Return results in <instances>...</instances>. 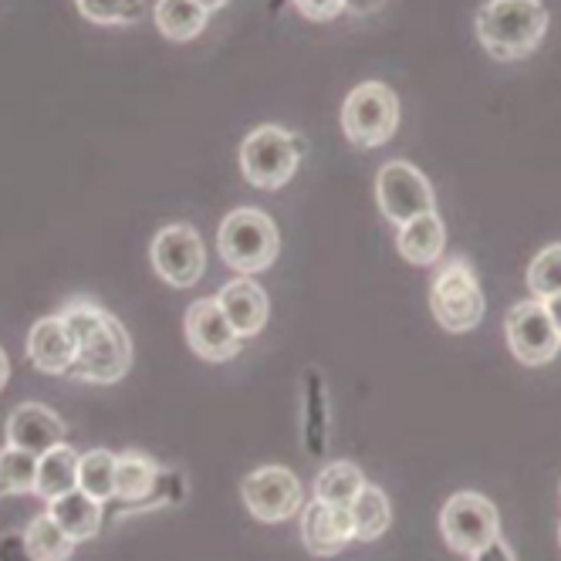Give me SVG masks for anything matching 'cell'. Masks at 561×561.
<instances>
[{"label": "cell", "instance_id": "1", "mask_svg": "<svg viewBox=\"0 0 561 561\" xmlns=\"http://www.w3.org/2000/svg\"><path fill=\"white\" fill-rule=\"evenodd\" d=\"M65 325L75 339V363L68 369L78 382L112 386L133 366V339L115 314H108L92 298H75L61 311Z\"/></svg>", "mask_w": 561, "mask_h": 561}, {"label": "cell", "instance_id": "2", "mask_svg": "<svg viewBox=\"0 0 561 561\" xmlns=\"http://www.w3.org/2000/svg\"><path fill=\"white\" fill-rule=\"evenodd\" d=\"M548 31V11L541 0H488L477 11V37L497 61L528 58Z\"/></svg>", "mask_w": 561, "mask_h": 561}, {"label": "cell", "instance_id": "3", "mask_svg": "<svg viewBox=\"0 0 561 561\" xmlns=\"http://www.w3.org/2000/svg\"><path fill=\"white\" fill-rule=\"evenodd\" d=\"M217 251L230 271H237L240 277H254L277 261L280 233L264 210L240 207L224 217L217 233Z\"/></svg>", "mask_w": 561, "mask_h": 561}, {"label": "cell", "instance_id": "4", "mask_svg": "<svg viewBox=\"0 0 561 561\" xmlns=\"http://www.w3.org/2000/svg\"><path fill=\"white\" fill-rule=\"evenodd\" d=\"M430 308L439 329L450 335H463L480 325V318H484V291H480V280L463 257L444 261V267L433 277Z\"/></svg>", "mask_w": 561, "mask_h": 561}, {"label": "cell", "instance_id": "5", "mask_svg": "<svg viewBox=\"0 0 561 561\" xmlns=\"http://www.w3.org/2000/svg\"><path fill=\"white\" fill-rule=\"evenodd\" d=\"M305 139L280 129V126H257L244 146H240V170L244 180L257 190H280L298 170L305 156Z\"/></svg>", "mask_w": 561, "mask_h": 561}, {"label": "cell", "instance_id": "6", "mask_svg": "<svg viewBox=\"0 0 561 561\" xmlns=\"http://www.w3.org/2000/svg\"><path fill=\"white\" fill-rule=\"evenodd\" d=\"M399 129V99L382 82L355 85L342 105V133L358 149H376Z\"/></svg>", "mask_w": 561, "mask_h": 561}, {"label": "cell", "instance_id": "7", "mask_svg": "<svg viewBox=\"0 0 561 561\" xmlns=\"http://www.w3.org/2000/svg\"><path fill=\"white\" fill-rule=\"evenodd\" d=\"M439 531H444L450 551L473 558L501 538V514L484 494L460 491L439 511Z\"/></svg>", "mask_w": 561, "mask_h": 561}, {"label": "cell", "instance_id": "8", "mask_svg": "<svg viewBox=\"0 0 561 561\" xmlns=\"http://www.w3.org/2000/svg\"><path fill=\"white\" fill-rule=\"evenodd\" d=\"M149 261H152V271L173 288L196 285L207 271L204 240H199L196 227L190 224H170L159 230L149 244Z\"/></svg>", "mask_w": 561, "mask_h": 561}, {"label": "cell", "instance_id": "9", "mask_svg": "<svg viewBox=\"0 0 561 561\" xmlns=\"http://www.w3.org/2000/svg\"><path fill=\"white\" fill-rule=\"evenodd\" d=\"M376 199H379V210L389 224L403 227L420 214L436 210V199H433V186L430 180L413 167L407 159H392L379 170L376 180Z\"/></svg>", "mask_w": 561, "mask_h": 561}, {"label": "cell", "instance_id": "10", "mask_svg": "<svg viewBox=\"0 0 561 561\" xmlns=\"http://www.w3.org/2000/svg\"><path fill=\"white\" fill-rule=\"evenodd\" d=\"M240 497H244L248 511L261 520V525H280L301 511L305 491L295 470L288 467H257L254 473L244 477L240 484Z\"/></svg>", "mask_w": 561, "mask_h": 561}, {"label": "cell", "instance_id": "11", "mask_svg": "<svg viewBox=\"0 0 561 561\" xmlns=\"http://www.w3.org/2000/svg\"><path fill=\"white\" fill-rule=\"evenodd\" d=\"M504 335L507 345L514 352L517 363L525 366H545L558 355L561 348V335L551 322V314L545 308V301H517L507 318H504Z\"/></svg>", "mask_w": 561, "mask_h": 561}, {"label": "cell", "instance_id": "12", "mask_svg": "<svg viewBox=\"0 0 561 561\" xmlns=\"http://www.w3.org/2000/svg\"><path fill=\"white\" fill-rule=\"evenodd\" d=\"M186 342L190 348L204 358V363H227V358H233L240 352V345H244V339H240L227 314L220 311L217 298H199L190 305L186 311Z\"/></svg>", "mask_w": 561, "mask_h": 561}, {"label": "cell", "instance_id": "13", "mask_svg": "<svg viewBox=\"0 0 561 561\" xmlns=\"http://www.w3.org/2000/svg\"><path fill=\"white\" fill-rule=\"evenodd\" d=\"M301 541L318 558H332L345 551L355 541V525H352L348 507H335V504L311 497L301 507Z\"/></svg>", "mask_w": 561, "mask_h": 561}, {"label": "cell", "instance_id": "14", "mask_svg": "<svg viewBox=\"0 0 561 561\" xmlns=\"http://www.w3.org/2000/svg\"><path fill=\"white\" fill-rule=\"evenodd\" d=\"M8 444L34 457H45L48 450L68 444V423L51 407L21 403L8 420Z\"/></svg>", "mask_w": 561, "mask_h": 561}, {"label": "cell", "instance_id": "15", "mask_svg": "<svg viewBox=\"0 0 561 561\" xmlns=\"http://www.w3.org/2000/svg\"><path fill=\"white\" fill-rule=\"evenodd\" d=\"M217 305L240 339H254L267 325V295L251 277L227 280V285L217 291Z\"/></svg>", "mask_w": 561, "mask_h": 561}, {"label": "cell", "instance_id": "16", "mask_svg": "<svg viewBox=\"0 0 561 561\" xmlns=\"http://www.w3.org/2000/svg\"><path fill=\"white\" fill-rule=\"evenodd\" d=\"M27 358L34 363L37 373L68 376V369L75 363V339H71L61 314H48L42 322H34V329L27 335Z\"/></svg>", "mask_w": 561, "mask_h": 561}, {"label": "cell", "instance_id": "17", "mask_svg": "<svg viewBox=\"0 0 561 561\" xmlns=\"http://www.w3.org/2000/svg\"><path fill=\"white\" fill-rule=\"evenodd\" d=\"M396 248L410 264H420V267L436 264L439 257H444V248H447V227H444V220H439L436 210L420 214L410 224L399 227Z\"/></svg>", "mask_w": 561, "mask_h": 561}, {"label": "cell", "instance_id": "18", "mask_svg": "<svg viewBox=\"0 0 561 561\" xmlns=\"http://www.w3.org/2000/svg\"><path fill=\"white\" fill-rule=\"evenodd\" d=\"M102 507L99 501H92L85 491H68L65 497L48 501V514L55 517V525L71 538V541H89L99 535L102 528Z\"/></svg>", "mask_w": 561, "mask_h": 561}, {"label": "cell", "instance_id": "19", "mask_svg": "<svg viewBox=\"0 0 561 561\" xmlns=\"http://www.w3.org/2000/svg\"><path fill=\"white\" fill-rule=\"evenodd\" d=\"M329 433H332V420H329L325 382H322V373L311 369L305 373V450L311 457H325Z\"/></svg>", "mask_w": 561, "mask_h": 561}, {"label": "cell", "instance_id": "20", "mask_svg": "<svg viewBox=\"0 0 561 561\" xmlns=\"http://www.w3.org/2000/svg\"><path fill=\"white\" fill-rule=\"evenodd\" d=\"M159 473H163V467L139 450L115 457V501H126L129 507L146 501L156 488Z\"/></svg>", "mask_w": 561, "mask_h": 561}, {"label": "cell", "instance_id": "21", "mask_svg": "<svg viewBox=\"0 0 561 561\" xmlns=\"http://www.w3.org/2000/svg\"><path fill=\"white\" fill-rule=\"evenodd\" d=\"M75 488H78V454L68 444L48 450L45 457H37V484H34L37 497L55 501Z\"/></svg>", "mask_w": 561, "mask_h": 561}, {"label": "cell", "instance_id": "22", "mask_svg": "<svg viewBox=\"0 0 561 561\" xmlns=\"http://www.w3.org/2000/svg\"><path fill=\"white\" fill-rule=\"evenodd\" d=\"M152 18H156V27L163 31V37H170V42H193V37H199V31L207 27L210 11L199 8L196 0H156Z\"/></svg>", "mask_w": 561, "mask_h": 561}, {"label": "cell", "instance_id": "23", "mask_svg": "<svg viewBox=\"0 0 561 561\" xmlns=\"http://www.w3.org/2000/svg\"><path fill=\"white\" fill-rule=\"evenodd\" d=\"M366 477L352 460H335L329 463L314 480V501H325L335 507H352V501L363 494Z\"/></svg>", "mask_w": 561, "mask_h": 561}, {"label": "cell", "instance_id": "24", "mask_svg": "<svg viewBox=\"0 0 561 561\" xmlns=\"http://www.w3.org/2000/svg\"><path fill=\"white\" fill-rule=\"evenodd\" d=\"M348 514H352V525H355V541H376V538H382V535L389 531V525H392L389 497H386L379 488H373V484H366L363 494H358V497L352 501Z\"/></svg>", "mask_w": 561, "mask_h": 561}, {"label": "cell", "instance_id": "25", "mask_svg": "<svg viewBox=\"0 0 561 561\" xmlns=\"http://www.w3.org/2000/svg\"><path fill=\"white\" fill-rule=\"evenodd\" d=\"M24 541H27V551L34 561H68L75 554V545H78L55 525V517L48 511L31 520L27 531H24Z\"/></svg>", "mask_w": 561, "mask_h": 561}, {"label": "cell", "instance_id": "26", "mask_svg": "<svg viewBox=\"0 0 561 561\" xmlns=\"http://www.w3.org/2000/svg\"><path fill=\"white\" fill-rule=\"evenodd\" d=\"M78 491H85L99 504L115 501V454L89 450L78 457Z\"/></svg>", "mask_w": 561, "mask_h": 561}, {"label": "cell", "instance_id": "27", "mask_svg": "<svg viewBox=\"0 0 561 561\" xmlns=\"http://www.w3.org/2000/svg\"><path fill=\"white\" fill-rule=\"evenodd\" d=\"M37 484V457L18 447L0 450V488L4 494H34Z\"/></svg>", "mask_w": 561, "mask_h": 561}, {"label": "cell", "instance_id": "28", "mask_svg": "<svg viewBox=\"0 0 561 561\" xmlns=\"http://www.w3.org/2000/svg\"><path fill=\"white\" fill-rule=\"evenodd\" d=\"M92 24H139L146 18V0H75Z\"/></svg>", "mask_w": 561, "mask_h": 561}, {"label": "cell", "instance_id": "29", "mask_svg": "<svg viewBox=\"0 0 561 561\" xmlns=\"http://www.w3.org/2000/svg\"><path fill=\"white\" fill-rule=\"evenodd\" d=\"M528 288L538 301L561 295V244H551L535 254V261L528 264Z\"/></svg>", "mask_w": 561, "mask_h": 561}, {"label": "cell", "instance_id": "30", "mask_svg": "<svg viewBox=\"0 0 561 561\" xmlns=\"http://www.w3.org/2000/svg\"><path fill=\"white\" fill-rule=\"evenodd\" d=\"M295 8L308 21H332L345 11V0H295Z\"/></svg>", "mask_w": 561, "mask_h": 561}, {"label": "cell", "instance_id": "31", "mask_svg": "<svg viewBox=\"0 0 561 561\" xmlns=\"http://www.w3.org/2000/svg\"><path fill=\"white\" fill-rule=\"evenodd\" d=\"M0 561H34L27 551L24 535H4L0 538Z\"/></svg>", "mask_w": 561, "mask_h": 561}, {"label": "cell", "instance_id": "32", "mask_svg": "<svg viewBox=\"0 0 561 561\" xmlns=\"http://www.w3.org/2000/svg\"><path fill=\"white\" fill-rule=\"evenodd\" d=\"M470 561H514V554H511V548L497 538L494 545H488L484 551H477Z\"/></svg>", "mask_w": 561, "mask_h": 561}, {"label": "cell", "instance_id": "33", "mask_svg": "<svg viewBox=\"0 0 561 561\" xmlns=\"http://www.w3.org/2000/svg\"><path fill=\"white\" fill-rule=\"evenodd\" d=\"M382 8H386V0H345V11H352L358 18H369Z\"/></svg>", "mask_w": 561, "mask_h": 561}, {"label": "cell", "instance_id": "34", "mask_svg": "<svg viewBox=\"0 0 561 561\" xmlns=\"http://www.w3.org/2000/svg\"><path fill=\"white\" fill-rule=\"evenodd\" d=\"M545 308H548V314H551V322H554V329H558V335H561V295L548 298V301H545Z\"/></svg>", "mask_w": 561, "mask_h": 561}, {"label": "cell", "instance_id": "35", "mask_svg": "<svg viewBox=\"0 0 561 561\" xmlns=\"http://www.w3.org/2000/svg\"><path fill=\"white\" fill-rule=\"evenodd\" d=\"M8 379H11V363H8V352L0 348V389L8 386Z\"/></svg>", "mask_w": 561, "mask_h": 561}, {"label": "cell", "instance_id": "36", "mask_svg": "<svg viewBox=\"0 0 561 561\" xmlns=\"http://www.w3.org/2000/svg\"><path fill=\"white\" fill-rule=\"evenodd\" d=\"M196 4H199V8H207V11L214 14V11H220V8L227 4V0H196Z\"/></svg>", "mask_w": 561, "mask_h": 561}, {"label": "cell", "instance_id": "37", "mask_svg": "<svg viewBox=\"0 0 561 561\" xmlns=\"http://www.w3.org/2000/svg\"><path fill=\"white\" fill-rule=\"evenodd\" d=\"M558 541H561V528H558Z\"/></svg>", "mask_w": 561, "mask_h": 561}, {"label": "cell", "instance_id": "38", "mask_svg": "<svg viewBox=\"0 0 561 561\" xmlns=\"http://www.w3.org/2000/svg\"><path fill=\"white\" fill-rule=\"evenodd\" d=\"M0 494H4V488H0Z\"/></svg>", "mask_w": 561, "mask_h": 561}]
</instances>
